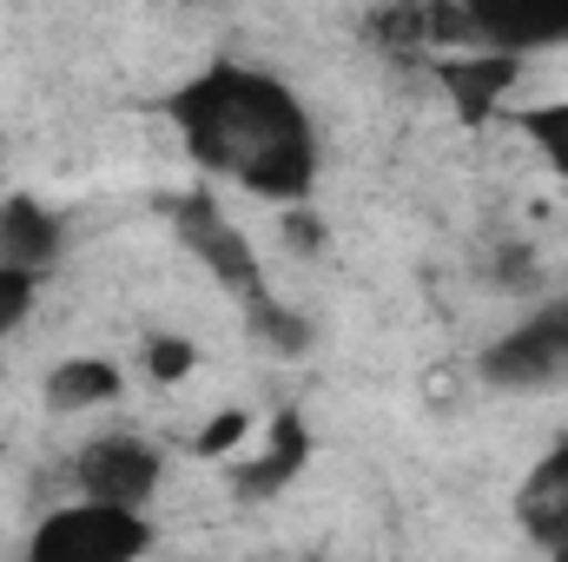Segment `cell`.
I'll return each instance as SVG.
<instances>
[{
    "label": "cell",
    "instance_id": "cell-1",
    "mask_svg": "<svg viewBox=\"0 0 568 562\" xmlns=\"http://www.w3.org/2000/svg\"><path fill=\"white\" fill-rule=\"evenodd\" d=\"M165 113L179 120L185 152L212 172V179H239L258 199L297 205L317 179V133L311 113L297 107V93L239 60H212L199 67Z\"/></svg>",
    "mask_w": 568,
    "mask_h": 562
},
{
    "label": "cell",
    "instance_id": "cell-10",
    "mask_svg": "<svg viewBox=\"0 0 568 562\" xmlns=\"http://www.w3.org/2000/svg\"><path fill=\"white\" fill-rule=\"evenodd\" d=\"M53 259H60V225H53V212H40L33 199H7V205H0V265L40 279Z\"/></svg>",
    "mask_w": 568,
    "mask_h": 562
},
{
    "label": "cell",
    "instance_id": "cell-17",
    "mask_svg": "<svg viewBox=\"0 0 568 562\" xmlns=\"http://www.w3.org/2000/svg\"><path fill=\"white\" fill-rule=\"evenodd\" d=\"M27 304H33V272H13V265H0V338L27 318Z\"/></svg>",
    "mask_w": 568,
    "mask_h": 562
},
{
    "label": "cell",
    "instance_id": "cell-13",
    "mask_svg": "<svg viewBox=\"0 0 568 562\" xmlns=\"http://www.w3.org/2000/svg\"><path fill=\"white\" fill-rule=\"evenodd\" d=\"M516 127L542 145V152H549V165L568 179V100H556V107H523V113H516Z\"/></svg>",
    "mask_w": 568,
    "mask_h": 562
},
{
    "label": "cell",
    "instance_id": "cell-19",
    "mask_svg": "<svg viewBox=\"0 0 568 562\" xmlns=\"http://www.w3.org/2000/svg\"><path fill=\"white\" fill-rule=\"evenodd\" d=\"M284 239H291L297 252H317V245H324V225H317L311 212H284Z\"/></svg>",
    "mask_w": 568,
    "mask_h": 562
},
{
    "label": "cell",
    "instance_id": "cell-2",
    "mask_svg": "<svg viewBox=\"0 0 568 562\" xmlns=\"http://www.w3.org/2000/svg\"><path fill=\"white\" fill-rule=\"evenodd\" d=\"M145 550H152V530H145L140 510L67 503L33 530L27 562H140Z\"/></svg>",
    "mask_w": 568,
    "mask_h": 562
},
{
    "label": "cell",
    "instance_id": "cell-8",
    "mask_svg": "<svg viewBox=\"0 0 568 562\" xmlns=\"http://www.w3.org/2000/svg\"><path fill=\"white\" fill-rule=\"evenodd\" d=\"M516 516H523V530L549 550V562H568V443H556V450L529 470V483H523V496H516Z\"/></svg>",
    "mask_w": 568,
    "mask_h": 562
},
{
    "label": "cell",
    "instance_id": "cell-15",
    "mask_svg": "<svg viewBox=\"0 0 568 562\" xmlns=\"http://www.w3.org/2000/svg\"><path fill=\"white\" fill-rule=\"evenodd\" d=\"M192 364H199V351H192L185 338H152V344H145V371H152L159 384H179V378H192Z\"/></svg>",
    "mask_w": 568,
    "mask_h": 562
},
{
    "label": "cell",
    "instance_id": "cell-4",
    "mask_svg": "<svg viewBox=\"0 0 568 562\" xmlns=\"http://www.w3.org/2000/svg\"><path fill=\"white\" fill-rule=\"evenodd\" d=\"M73 483L87 503H106V510H140L145 496L159 490V456L145 450L140 436H100L73 456Z\"/></svg>",
    "mask_w": 568,
    "mask_h": 562
},
{
    "label": "cell",
    "instance_id": "cell-5",
    "mask_svg": "<svg viewBox=\"0 0 568 562\" xmlns=\"http://www.w3.org/2000/svg\"><path fill=\"white\" fill-rule=\"evenodd\" d=\"M562 371H568L562 304L542 311V318H529L523 331H509V338L489 344V358H483V378L503 384V391H536V384H549V378H562Z\"/></svg>",
    "mask_w": 568,
    "mask_h": 562
},
{
    "label": "cell",
    "instance_id": "cell-12",
    "mask_svg": "<svg viewBox=\"0 0 568 562\" xmlns=\"http://www.w3.org/2000/svg\"><path fill=\"white\" fill-rule=\"evenodd\" d=\"M245 311H252V331H258V338H265L272 351H284V358H297V351L311 344V324H304V318H297L291 304H278L272 291H265V298H252Z\"/></svg>",
    "mask_w": 568,
    "mask_h": 562
},
{
    "label": "cell",
    "instance_id": "cell-20",
    "mask_svg": "<svg viewBox=\"0 0 568 562\" xmlns=\"http://www.w3.org/2000/svg\"><path fill=\"white\" fill-rule=\"evenodd\" d=\"M562 331H568V304H562Z\"/></svg>",
    "mask_w": 568,
    "mask_h": 562
},
{
    "label": "cell",
    "instance_id": "cell-3",
    "mask_svg": "<svg viewBox=\"0 0 568 562\" xmlns=\"http://www.w3.org/2000/svg\"><path fill=\"white\" fill-rule=\"evenodd\" d=\"M165 219H172L179 245H185L212 279L225 284V291H239L245 304H252V298H265V272H258L252 239L219 212V199H212V192H179V199L165 205Z\"/></svg>",
    "mask_w": 568,
    "mask_h": 562
},
{
    "label": "cell",
    "instance_id": "cell-11",
    "mask_svg": "<svg viewBox=\"0 0 568 562\" xmlns=\"http://www.w3.org/2000/svg\"><path fill=\"white\" fill-rule=\"evenodd\" d=\"M120 398V371L106 358H67L47 371V411H87V404H113Z\"/></svg>",
    "mask_w": 568,
    "mask_h": 562
},
{
    "label": "cell",
    "instance_id": "cell-18",
    "mask_svg": "<svg viewBox=\"0 0 568 562\" xmlns=\"http://www.w3.org/2000/svg\"><path fill=\"white\" fill-rule=\"evenodd\" d=\"M489 272H496L503 284H516V291H523V284H536V272H529V252H523V245H503Z\"/></svg>",
    "mask_w": 568,
    "mask_h": 562
},
{
    "label": "cell",
    "instance_id": "cell-6",
    "mask_svg": "<svg viewBox=\"0 0 568 562\" xmlns=\"http://www.w3.org/2000/svg\"><path fill=\"white\" fill-rule=\"evenodd\" d=\"M516 80H523L516 53H489V47L483 53H436V87L449 93L456 120H469V127H483Z\"/></svg>",
    "mask_w": 568,
    "mask_h": 562
},
{
    "label": "cell",
    "instance_id": "cell-16",
    "mask_svg": "<svg viewBox=\"0 0 568 562\" xmlns=\"http://www.w3.org/2000/svg\"><path fill=\"white\" fill-rule=\"evenodd\" d=\"M245 430H252L245 411H219V418L192 436V450H199V456H225V450H239V443H245Z\"/></svg>",
    "mask_w": 568,
    "mask_h": 562
},
{
    "label": "cell",
    "instance_id": "cell-9",
    "mask_svg": "<svg viewBox=\"0 0 568 562\" xmlns=\"http://www.w3.org/2000/svg\"><path fill=\"white\" fill-rule=\"evenodd\" d=\"M304 456H311V430L297 411H278L272 418V450L258 456V463H239L232 470V490L245 496V503H265V496H278L284 483L304 470Z\"/></svg>",
    "mask_w": 568,
    "mask_h": 562
},
{
    "label": "cell",
    "instance_id": "cell-7",
    "mask_svg": "<svg viewBox=\"0 0 568 562\" xmlns=\"http://www.w3.org/2000/svg\"><path fill=\"white\" fill-rule=\"evenodd\" d=\"M476 20V53H536V47H556L568 40V0H536V7H516V0H476L469 7Z\"/></svg>",
    "mask_w": 568,
    "mask_h": 562
},
{
    "label": "cell",
    "instance_id": "cell-14",
    "mask_svg": "<svg viewBox=\"0 0 568 562\" xmlns=\"http://www.w3.org/2000/svg\"><path fill=\"white\" fill-rule=\"evenodd\" d=\"M371 33L390 47V53H429V33H424V7H384V13H371Z\"/></svg>",
    "mask_w": 568,
    "mask_h": 562
}]
</instances>
